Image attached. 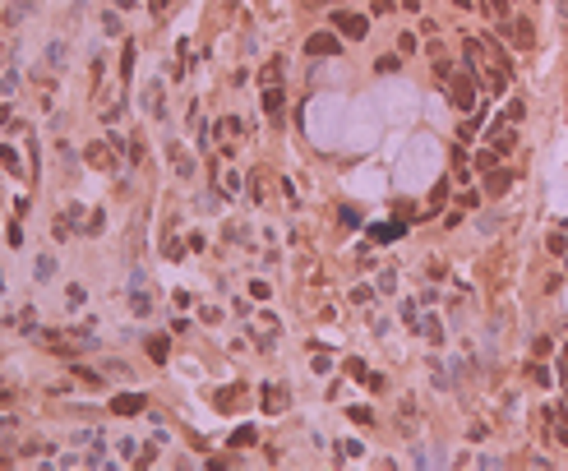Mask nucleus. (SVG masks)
<instances>
[{"label":"nucleus","mask_w":568,"mask_h":471,"mask_svg":"<svg viewBox=\"0 0 568 471\" xmlns=\"http://www.w3.org/2000/svg\"><path fill=\"white\" fill-rule=\"evenodd\" d=\"M476 70H467V74H453L448 79V102H453V107L458 111H471L476 107Z\"/></svg>","instance_id":"nucleus-1"},{"label":"nucleus","mask_w":568,"mask_h":471,"mask_svg":"<svg viewBox=\"0 0 568 471\" xmlns=\"http://www.w3.org/2000/svg\"><path fill=\"white\" fill-rule=\"evenodd\" d=\"M564 402H568V388H564Z\"/></svg>","instance_id":"nucleus-40"},{"label":"nucleus","mask_w":568,"mask_h":471,"mask_svg":"<svg viewBox=\"0 0 568 471\" xmlns=\"http://www.w3.org/2000/svg\"><path fill=\"white\" fill-rule=\"evenodd\" d=\"M523 116H527L523 97H513V102H508V107H504V121H513V125H518V121H523Z\"/></svg>","instance_id":"nucleus-19"},{"label":"nucleus","mask_w":568,"mask_h":471,"mask_svg":"<svg viewBox=\"0 0 568 471\" xmlns=\"http://www.w3.org/2000/svg\"><path fill=\"white\" fill-rule=\"evenodd\" d=\"M448 194H453V185H448V176H444V181H439V185L430 190V213H434V208H444V203H448Z\"/></svg>","instance_id":"nucleus-12"},{"label":"nucleus","mask_w":568,"mask_h":471,"mask_svg":"<svg viewBox=\"0 0 568 471\" xmlns=\"http://www.w3.org/2000/svg\"><path fill=\"white\" fill-rule=\"evenodd\" d=\"M277 74H282V61H268V65H263V74H259V79H263V83H273Z\"/></svg>","instance_id":"nucleus-32"},{"label":"nucleus","mask_w":568,"mask_h":471,"mask_svg":"<svg viewBox=\"0 0 568 471\" xmlns=\"http://www.w3.org/2000/svg\"><path fill=\"white\" fill-rule=\"evenodd\" d=\"M333 28H338L347 42H361V37L369 32V19L356 14V10H333Z\"/></svg>","instance_id":"nucleus-2"},{"label":"nucleus","mask_w":568,"mask_h":471,"mask_svg":"<svg viewBox=\"0 0 568 471\" xmlns=\"http://www.w3.org/2000/svg\"><path fill=\"white\" fill-rule=\"evenodd\" d=\"M125 152H130V162H143V143H139V139H130V143H125Z\"/></svg>","instance_id":"nucleus-34"},{"label":"nucleus","mask_w":568,"mask_h":471,"mask_svg":"<svg viewBox=\"0 0 568 471\" xmlns=\"http://www.w3.org/2000/svg\"><path fill=\"white\" fill-rule=\"evenodd\" d=\"M250 296H254V301H268V296H273V287H268V282H259V277H254V282H250Z\"/></svg>","instance_id":"nucleus-23"},{"label":"nucleus","mask_w":568,"mask_h":471,"mask_svg":"<svg viewBox=\"0 0 568 471\" xmlns=\"http://www.w3.org/2000/svg\"><path fill=\"white\" fill-rule=\"evenodd\" d=\"M130 310H134V314H148V310H153V296H143V287H134L130 291Z\"/></svg>","instance_id":"nucleus-14"},{"label":"nucleus","mask_w":568,"mask_h":471,"mask_svg":"<svg viewBox=\"0 0 568 471\" xmlns=\"http://www.w3.org/2000/svg\"><path fill=\"white\" fill-rule=\"evenodd\" d=\"M282 102H287V97H282V88H273V83H268V92H263V111H268V116H282Z\"/></svg>","instance_id":"nucleus-11"},{"label":"nucleus","mask_w":568,"mask_h":471,"mask_svg":"<svg viewBox=\"0 0 568 471\" xmlns=\"http://www.w3.org/2000/svg\"><path fill=\"white\" fill-rule=\"evenodd\" d=\"M282 407H287V388H282V383H268V388H263V411L277 416Z\"/></svg>","instance_id":"nucleus-6"},{"label":"nucleus","mask_w":568,"mask_h":471,"mask_svg":"<svg viewBox=\"0 0 568 471\" xmlns=\"http://www.w3.org/2000/svg\"><path fill=\"white\" fill-rule=\"evenodd\" d=\"M28 14V0H14V10H10V14H5V23H19V19Z\"/></svg>","instance_id":"nucleus-29"},{"label":"nucleus","mask_w":568,"mask_h":471,"mask_svg":"<svg viewBox=\"0 0 568 471\" xmlns=\"http://www.w3.org/2000/svg\"><path fill=\"white\" fill-rule=\"evenodd\" d=\"M14 88H19V70L10 65V70H5V79H0V92H14Z\"/></svg>","instance_id":"nucleus-26"},{"label":"nucleus","mask_w":568,"mask_h":471,"mask_svg":"<svg viewBox=\"0 0 568 471\" xmlns=\"http://www.w3.org/2000/svg\"><path fill=\"white\" fill-rule=\"evenodd\" d=\"M398 236H402L398 222H384V227H374V231H369V241H398Z\"/></svg>","instance_id":"nucleus-15"},{"label":"nucleus","mask_w":568,"mask_h":471,"mask_svg":"<svg viewBox=\"0 0 568 471\" xmlns=\"http://www.w3.org/2000/svg\"><path fill=\"white\" fill-rule=\"evenodd\" d=\"M130 74H134V46H125L121 56V83H130Z\"/></svg>","instance_id":"nucleus-18"},{"label":"nucleus","mask_w":568,"mask_h":471,"mask_svg":"<svg viewBox=\"0 0 568 471\" xmlns=\"http://www.w3.org/2000/svg\"><path fill=\"white\" fill-rule=\"evenodd\" d=\"M369 14H393V0H369Z\"/></svg>","instance_id":"nucleus-35"},{"label":"nucleus","mask_w":568,"mask_h":471,"mask_svg":"<svg viewBox=\"0 0 568 471\" xmlns=\"http://www.w3.org/2000/svg\"><path fill=\"white\" fill-rule=\"evenodd\" d=\"M559 379H568V342L559 347Z\"/></svg>","instance_id":"nucleus-37"},{"label":"nucleus","mask_w":568,"mask_h":471,"mask_svg":"<svg viewBox=\"0 0 568 471\" xmlns=\"http://www.w3.org/2000/svg\"><path fill=\"white\" fill-rule=\"evenodd\" d=\"M143 351H148V356H153L157 365H167V361H171V337H162V333H157V337H148V342H143Z\"/></svg>","instance_id":"nucleus-7"},{"label":"nucleus","mask_w":568,"mask_h":471,"mask_svg":"<svg viewBox=\"0 0 568 471\" xmlns=\"http://www.w3.org/2000/svg\"><path fill=\"white\" fill-rule=\"evenodd\" d=\"M420 333L430 337V342H444V328H439V319H425V323H420Z\"/></svg>","instance_id":"nucleus-22"},{"label":"nucleus","mask_w":568,"mask_h":471,"mask_svg":"<svg viewBox=\"0 0 568 471\" xmlns=\"http://www.w3.org/2000/svg\"><path fill=\"white\" fill-rule=\"evenodd\" d=\"M361 383H365L369 393H379V388H384V374H374V370H365V374H361Z\"/></svg>","instance_id":"nucleus-24"},{"label":"nucleus","mask_w":568,"mask_h":471,"mask_svg":"<svg viewBox=\"0 0 568 471\" xmlns=\"http://www.w3.org/2000/svg\"><path fill=\"white\" fill-rule=\"evenodd\" d=\"M305 51H310V56H338V51H342V32L338 28H333V32H310Z\"/></svg>","instance_id":"nucleus-3"},{"label":"nucleus","mask_w":568,"mask_h":471,"mask_svg":"<svg viewBox=\"0 0 568 471\" xmlns=\"http://www.w3.org/2000/svg\"><path fill=\"white\" fill-rule=\"evenodd\" d=\"M398 287V273H393V268H384V273H379V291H393Z\"/></svg>","instance_id":"nucleus-33"},{"label":"nucleus","mask_w":568,"mask_h":471,"mask_svg":"<svg viewBox=\"0 0 568 471\" xmlns=\"http://www.w3.org/2000/svg\"><path fill=\"white\" fill-rule=\"evenodd\" d=\"M0 167L10 171V176H23V162H19V152H14V148H0Z\"/></svg>","instance_id":"nucleus-13"},{"label":"nucleus","mask_w":568,"mask_h":471,"mask_svg":"<svg viewBox=\"0 0 568 471\" xmlns=\"http://www.w3.org/2000/svg\"><path fill=\"white\" fill-rule=\"evenodd\" d=\"M88 162H92V167H102V171L116 167V152H111V143H92V148H88Z\"/></svg>","instance_id":"nucleus-8"},{"label":"nucleus","mask_w":568,"mask_h":471,"mask_svg":"<svg viewBox=\"0 0 568 471\" xmlns=\"http://www.w3.org/2000/svg\"><path fill=\"white\" fill-rule=\"evenodd\" d=\"M116 5H121V10H130V5H134V0H116Z\"/></svg>","instance_id":"nucleus-39"},{"label":"nucleus","mask_w":568,"mask_h":471,"mask_svg":"<svg viewBox=\"0 0 568 471\" xmlns=\"http://www.w3.org/2000/svg\"><path fill=\"white\" fill-rule=\"evenodd\" d=\"M508 37H513L518 46H531V42H536V28H531L527 19H518V23H508Z\"/></svg>","instance_id":"nucleus-9"},{"label":"nucleus","mask_w":568,"mask_h":471,"mask_svg":"<svg viewBox=\"0 0 568 471\" xmlns=\"http://www.w3.org/2000/svg\"><path fill=\"white\" fill-rule=\"evenodd\" d=\"M32 277H37V282H51V277H56V259H51V254H37V263H32Z\"/></svg>","instance_id":"nucleus-10"},{"label":"nucleus","mask_w":568,"mask_h":471,"mask_svg":"<svg viewBox=\"0 0 568 471\" xmlns=\"http://www.w3.org/2000/svg\"><path fill=\"white\" fill-rule=\"evenodd\" d=\"M83 296H88V291L79 287V282H70V291H65V301H70V305H83Z\"/></svg>","instance_id":"nucleus-31"},{"label":"nucleus","mask_w":568,"mask_h":471,"mask_svg":"<svg viewBox=\"0 0 568 471\" xmlns=\"http://www.w3.org/2000/svg\"><path fill=\"white\" fill-rule=\"evenodd\" d=\"M143 407H148V397H143V393H116V397H111V416H139Z\"/></svg>","instance_id":"nucleus-4"},{"label":"nucleus","mask_w":568,"mask_h":471,"mask_svg":"<svg viewBox=\"0 0 568 471\" xmlns=\"http://www.w3.org/2000/svg\"><path fill=\"white\" fill-rule=\"evenodd\" d=\"M527 374H531V379H536V383H550V370H545V365H540V361H531V365H527Z\"/></svg>","instance_id":"nucleus-25"},{"label":"nucleus","mask_w":568,"mask_h":471,"mask_svg":"<svg viewBox=\"0 0 568 471\" xmlns=\"http://www.w3.org/2000/svg\"><path fill=\"white\" fill-rule=\"evenodd\" d=\"M347 416H352V425H374V411L369 407H352Z\"/></svg>","instance_id":"nucleus-20"},{"label":"nucleus","mask_w":568,"mask_h":471,"mask_svg":"<svg viewBox=\"0 0 568 471\" xmlns=\"http://www.w3.org/2000/svg\"><path fill=\"white\" fill-rule=\"evenodd\" d=\"M46 61H51V65H65V42H51V51H46Z\"/></svg>","instance_id":"nucleus-30"},{"label":"nucleus","mask_w":568,"mask_h":471,"mask_svg":"<svg viewBox=\"0 0 568 471\" xmlns=\"http://www.w3.org/2000/svg\"><path fill=\"white\" fill-rule=\"evenodd\" d=\"M402 10H420V0H402Z\"/></svg>","instance_id":"nucleus-38"},{"label":"nucleus","mask_w":568,"mask_h":471,"mask_svg":"<svg viewBox=\"0 0 568 471\" xmlns=\"http://www.w3.org/2000/svg\"><path fill=\"white\" fill-rule=\"evenodd\" d=\"M434 79H439V83H448V79H453V65H448L444 56H439V61H434Z\"/></svg>","instance_id":"nucleus-28"},{"label":"nucleus","mask_w":568,"mask_h":471,"mask_svg":"<svg viewBox=\"0 0 568 471\" xmlns=\"http://www.w3.org/2000/svg\"><path fill=\"white\" fill-rule=\"evenodd\" d=\"M508 185H513V171H508V167H490V171H485V185H480V190H485V194H504Z\"/></svg>","instance_id":"nucleus-5"},{"label":"nucleus","mask_w":568,"mask_h":471,"mask_svg":"<svg viewBox=\"0 0 568 471\" xmlns=\"http://www.w3.org/2000/svg\"><path fill=\"white\" fill-rule=\"evenodd\" d=\"M476 167H480V171L499 167V148H480V152H476Z\"/></svg>","instance_id":"nucleus-17"},{"label":"nucleus","mask_w":568,"mask_h":471,"mask_svg":"<svg viewBox=\"0 0 568 471\" xmlns=\"http://www.w3.org/2000/svg\"><path fill=\"white\" fill-rule=\"evenodd\" d=\"M416 46H420V42H416V32H398V56H412Z\"/></svg>","instance_id":"nucleus-21"},{"label":"nucleus","mask_w":568,"mask_h":471,"mask_svg":"<svg viewBox=\"0 0 568 471\" xmlns=\"http://www.w3.org/2000/svg\"><path fill=\"white\" fill-rule=\"evenodd\" d=\"M398 65H402V56H379V65H374V70H379V74H393Z\"/></svg>","instance_id":"nucleus-27"},{"label":"nucleus","mask_w":568,"mask_h":471,"mask_svg":"<svg viewBox=\"0 0 568 471\" xmlns=\"http://www.w3.org/2000/svg\"><path fill=\"white\" fill-rule=\"evenodd\" d=\"M56 236H61V241H70V236H74V231H70V217H56Z\"/></svg>","instance_id":"nucleus-36"},{"label":"nucleus","mask_w":568,"mask_h":471,"mask_svg":"<svg viewBox=\"0 0 568 471\" xmlns=\"http://www.w3.org/2000/svg\"><path fill=\"white\" fill-rule=\"evenodd\" d=\"M250 443H254V425H241L231 434V448H250Z\"/></svg>","instance_id":"nucleus-16"}]
</instances>
